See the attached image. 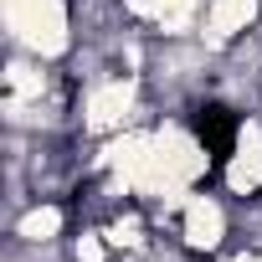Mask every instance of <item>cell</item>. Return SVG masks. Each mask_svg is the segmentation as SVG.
Segmentation results:
<instances>
[{"instance_id": "6da1fadb", "label": "cell", "mask_w": 262, "mask_h": 262, "mask_svg": "<svg viewBox=\"0 0 262 262\" xmlns=\"http://www.w3.org/2000/svg\"><path fill=\"white\" fill-rule=\"evenodd\" d=\"M195 134H201V144L211 149V165H226L231 149H236V134H242V118H236L231 108H221V103H206V108L195 113Z\"/></svg>"}]
</instances>
